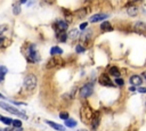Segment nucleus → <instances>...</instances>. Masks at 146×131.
Wrapping results in <instances>:
<instances>
[{
  "instance_id": "1",
  "label": "nucleus",
  "mask_w": 146,
  "mask_h": 131,
  "mask_svg": "<svg viewBox=\"0 0 146 131\" xmlns=\"http://www.w3.org/2000/svg\"><path fill=\"white\" fill-rule=\"evenodd\" d=\"M37 77L34 74H27L25 79H24V87L26 90L29 91H33L37 88Z\"/></svg>"
},
{
  "instance_id": "2",
  "label": "nucleus",
  "mask_w": 146,
  "mask_h": 131,
  "mask_svg": "<svg viewBox=\"0 0 146 131\" xmlns=\"http://www.w3.org/2000/svg\"><path fill=\"white\" fill-rule=\"evenodd\" d=\"M0 107L3 108V109H5V111H7V112L12 113V114H14V115H17L18 118L27 119V116L24 114V113H21L18 109H16L15 107H13V106H9L8 104H6V103H3V102H0Z\"/></svg>"
},
{
  "instance_id": "3",
  "label": "nucleus",
  "mask_w": 146,
  "mask_h": 131,
  "mask_svg": "<svg viewBox=\"0 0 146 131\" xmlns=\"http://www.w3.org/2000/svg\"><path fill=\"white\" fill-rule=\"evenodd\" d=\"M93 90H94L93 84L91 83H87V84L83 85L81 89H80V96H81L82 98H88L89 96H91Z\"/></svg>"
},
{
  "instance_id": "4",
  "label": "nucleus",
  "mask_w": 146,
  "mask_h": 131,
  "mask_svg": "<svg viewBox=\"0 0 146 131\" xmlns=\"http://www.w3.org/2000/svg\"><path fill=\"white\" fill-rule=\"evenodd\" d=\"M53 26L54 30L56 31V34H60L67 30V22H65V21H56V23Z\"/></svg>"
},
{
  "instance_id": "5",
  "label": "nucleus",
  "mask_w": 146,
  "mask_h": 131,
  "mask_svg": "<svg viewBox=\"0 0 146 131\" xmlns=\"http://www.w3.org/2000/svg\"><path fill=\"white\" fill-rule=\"evenodd\" d=\"M27 59L30 62H37L39 61V56H38V53L36 50V46L34 44H31L27 49Z\"/></svg>"
},
{
  "instance_id": "6",
  "label": "nucleus",
  "mask_w": 146,
  "mask_h": 131,
  "mask_svg": "<svg viewBox=\"0 0 146 131\" xmlns=\"http://www.w3.org/2000/svg\"><path fill=\"white\" fill-rule=\"evenodd\" d=\"M99 122H100V113L99 112H95L93 114V118H91V121H90V124H91V129L93 130H96L99 125Z\"/></svg>"
},
{
  "instance_id": "7",
  "label": "nucleus",
  "mask_w": 146,
  "mask_h": 131,
  "mask_svg": "<svg viewBox=\"0 0 146 131\" xmlns=\"http://www.w3.org/2000/svg\"><path fill=\"white\" fill-rule=\"evenodd\" d=\"M134 31L139 34H145L146 33V23L144 22H137L134 25Z\"/></svg>"
},
{
  "instance_id": "8",
  "label": "nucleus",
  "mask_w": 146,
  "mask_h": 131,
  "mask_svg": "<svg viewBox=\"0 0 146 131\" xmlns=\"http://www.w3.org/2000/svg\"><path fill=\"white\" fill-rule=\"evenodd\" d=\"M99 83L102 84V85H105V87H113V83H112V81H111V79L109 78V75H106V74H103V75H100V78H99Z\"/></svg>"
},
{
  "instance_id": "9",
  "label": "nucleus",
  "mask_w": 146,
  "mask_h": 131,
  "mask_svg": "<svg viewBox=\"0 0 146 131\" xmlns=\"http://www.w3.org/2000/svg\"><path fill=\"white\" fill-rule=\"evenodd\" d=\"M130 83L133 87H138V85H142V83H143V78L139 77V75H133V77H130L129 79Z\"/></svg>"
},
{
  "instance_id": "10",
  "label": "nucleus",
  "mask_w": 146,
  "mask_h": 131,
  "mask_svg": "<svg viewBox=\"0 0 146 131\" xmlns=\"http://www.w3.org/2000/svg\"><path fill=\"white\" fill-rule=\"evenodd\" d=\"M107 17L106 14H96V15H93L91 18H90V22L91 23H96V22H99V21H103Z\"/></svg>"
},
{
  "instance_id": "11",
  "label": "nucleus",
  "mask_w": 146,
  "mask_h": 131,
  "mask_svg": "<svg viewBox=\"0 0 146 131\" xmlns=\"http://www.w3.org/2000/svg\"><path fill=\"white\" fill-rule=\"evenodd\" d=\"M57 63H62V59H61V58H58V57H53L49 62H48L47 68H53L55 66H57Z\"/></svg>"
},
{
  "instance_id": "12",
  "label": "nucleus",
  "mask_w": 146,
  "mask_h": 131,
  "mask_svg": "<svg viewBox=\"0 0 146 131\" xmlns=\"http://www.w3.org/2000/svg\"><path fill=\"white\" fill-rule=\"evenodd\" d=\"M127 14L129 16L131 17H135V16H137V14H138V8L136 6H129L127 8Z\"/></svg>"
},
{
  "instance_id": "13",
  "label": "nucleus",
  "mask_w": 146,
  "mask_h": 131,
  "mask_svg": "<svg viewBox=\"0 0 146 131\" xmlns=\"http://www.w3.org/2000/svg\"><path fill=\"white\" fill-rule=\"evenodd\" d=\"M46 123H47L48 125H50L53 129L57 130V131H65L64 127L61 125V124H58V123H55V122H51V121H46Z\"/></svg>"
},
{
  "instance_id": "14",
  "label": "nucleus",
  "mask_w": 146,
  "mask_h": 131,
  "mask_svg": "<svg viewBox=\"0 0 146 131\" xmlns=\"http://www.w3.org/2000/svg\"><path fill=\"white\" fill-rule=\"evenodd\" d=\"M109 73H110V75H112V77H114L115 79L120 78V75H121L120 70H119V68H118L116 66H112V67H111L110 71H109Z\"/></svg>"
},
{
  "instance_id": "15",
  "label": "nucleus",
  "mask_w": 146,
  "mask_h": 131,
  "mask_svg": "<svg viewBox=\"0 0 146 131\" xmlns=\"http://www.w3.org/2000/svg\"><path fill=\"white\" fill-rule=\"evenodd\" d=\"M100 30L104 31V32H109V31H112L113 30V27H112V25H111L110 22L105 21V22H103L102 25H100Z\"/></svg>"
},
{
  "instance_id": "16",
  "label": "nucleus",
  "mask_w": 146,
  "mask_h": 131,
  "mask_svg": "<svg viewBox=\"0 0 146 131\" xmlns=\"http://www.w3.org/2000/svg\"><path fill=\"white\" fill-rule=\"evenodd\" d=\"M62 53H63V50L60 47H53L50 49V55L53 57H55V55H62Z\"/></svg>"
},
{
  "instance_id": "17",
  "label": "nucleus",
  "mask_w": 146,
  "mask_h": 131,
  "mask_svg": "<svg viewBox=\"0 0 146 131\" xmlns=\"http://www.w3.org/2000/svg\"><path fill=\"white\" fill-rule=\"evenodd\" d=\"M67 37L70 38V39H72V40H75L76 38L79 37V31L78 30H71L70 32H69V34H67Z\"/></svg>"
},
{
  "instance_id": "18",
  "label": "nucleus",
  "mask_w": 146,
  "mask_h": 131,
  "mask_svg": "<svg viewBox=\"0 0 146 131\" xmlns=\"http://www.w3.org/2000/svg\"><path fill=\"white\" fill-rule=\"evenodd\" d=\"M8 72V70H7V67L5 66H0V83L3 81V79H5V75L6 73Z\"/></svg>"
},
{
  "instance_id": "19",
  "label": "nucleus",
  "mask_w": 146,
  "mask_h": 131,
  "mask_svg": "<svg viewBox=\"0 0 146 131\" xmlns=\"http://www.w3.org/2000/svg\"><path fill=\"white\" fill-rule=\"evenodd\" d=\"M57 39H58V41H61V42H65L67 39V34L65 32H62L60 34H57Z\"/></svg>"
},
{
  "instance_id": "20",
  "label": "nucleus",
  "mask_w": 146,
  "mask_h": 131,
  "mask_svg": "<svg viewBox=\"0 0 146 131\" xmlns=\"http://www.w3.org/2000/svg\"><path fill=\"white\" fill-rule=\"evenodd\" d=\"M65 125L66 127H70V128H73V127L76 125V121L73 119H69L67 121H65Z\"/></svg>"
},
{
  "instance_id": "21",
  "label": "nucleus",
  "mask_w": 146,
  "mask_h": 131,
  "mask_svg": "<svg viewBox=\"0 0 146 131\" xmlns=\"http://www.w3.org/2000/svg\"><path fill=\"white\" fill-rule=\"evenodd\" d=\"M20 13H21V3L16 2L14 5V15H18Z\"/></svg>"
},
{
  "instance_id": "22",
  "label": "nucleus",
  "mask_w": 146,
  "mask_h": 131,
  "mask_svg": "<svg viewBox=\"0 0 146 131\" xmlns=\"http://www.w3.org/2000/svg\"><path fill=\"white\" fill-rule=\"evenodd\" d=\"M13 121H14V120L9 119V118H5V116H3V119H2V122L5 123L6 125H10V124H13Z\"/></svg>"
},
{
  "instance_id": "23",
  "label": "nucleus",
  "mask_w": 146,
  "mask_h": 131,
  "mask_svg": "<svg viewBox=\"0 0 146 131\" xmlns=\"http://www.w3.org/2000/svg\"><path fill=\"white\" fill-rule=\"evenodd\" d=\"M13 127H15V128H22V122H21L20 120H14Z\"/></svg>"
},
{
  "instance_id": "24",
  "label": "nucleus",
  "mask_w": 146,
  "mask_h": 131,
  "mask_svg": "<svg viewBox=\"0 0 146 131\" xmlns=\"http://www.w3.org/2000/svg\"><path fill=\"white\" fill-rule=\"evenodd\" d=\"M60 118L62 120H65V121H67V120H69V114H67L66 112H62L61 114H60Z\"/></svg>"
},
{
  "instance_id": "25",
  "label": "nucleus",
  "mask_w": 146,
  "mask_h": 131,
  "mask_svg": "<svg viewBox=\"0 0 146 131\" xmlns=\"http://www.w3.org/2000/svg\"><path fill=\"white\" fill-rule=\"evenodd\" d=\"M7 30H8V26H7V25H1V26H0V37H2V34L5 33Z\"/></svg>"
},
{
  "instance_id": "26",
  "label": "nucleus",
  "mask_w": 146,
  "mask_h": 131,
  "mask_svg": "<svg viewBox=\"0 0 146 131\" xmlns=\"http://www.w3.org/2000/svg\"><path fill=\"white\" fill-rule=\"evenodd\" d=\"M75 51L78 54H81V53H83V51H85V48H83L82 46H80V44H78V46L75 47Z\"/></svg>"
},
{
  "instance_id": "27",
  "label": "nucleus",
  "mask_w": 146,
  "mask_h": 131,
  "mask_svg": "<svg viewBox=\"0 0 146 131\" xmlns=\"http://www.w3.org/2000/svg\"><path fill=\"white\" fill-rule=\"evenodd\" d=\"M114 82H115V83H116L118 85H120V87H122V85L124 84V81L122 80V79H120V78L115 79V80H114Z\"/></svg>"
},
{
  "instance_id": "28",
  "label": "nucleus",
  "mask_w": 146,
  "mask_h": 131,
  "mask_svg": "<svg viewBox=\"0 0 146 131\" xmlns=\"http://www.w3.org/2000/svg\"><path fill=\"white\" fill-rule=\"evenodd\" d=\"M5 131H23L22 128H15V127H13V128H6Z\"/></svg>"
},
{
  "instance_id": "29",
  "label": "nucleus",
  "mask_w": 146,
  "mask_h": 131,
  "mask_svg": "<svg viewBox=\"0 0 146 131\" xmlns=\"http://www.w3.org/2000/svg\"><path fill=\"white\" fill-rule=\"evenodd\" d=\"M76 15H78L79 17H83L86 15V12H85V10H83V12H82V10H79V12H76Z\"/></svg>"
},
{
  "instance_id": "30",
  "label": "nucleus",
  "mask_w": 146,
  "mask_h": 131,
  "mask_svg": "<svg viewBox=\"0 0 146 131\" xmlns=\"http://www.w3.org/2000/svg\"><path fill=\"white\" fill-rule=\"evenodd\" d=\"M0 47H5V38L0 37Z\"/></svg>"
},
{
  "instance_id": "31",
  "label": "nucleus",
  "mask_w": 146,
  "mask_h": 131,
  "mask_svg": "<svg viewBox=\"0 0 146 131\" xmlns=\"http://www.w3.org/2000/svg\"><path fill=\"white\" fill-rule=\"evenodd\" d=\"M138 92H140V94H146V88L145 87H140L138 89Z\"/></svg>"
},
{
  "instance_id": "32",
  "label": "nucleus",
  "mask_w": 146,
  "mask_h": 131,
  "mask_svg": "<svg viewBox=\"0 0 146 131\" xmlns=\"http://www.w3.org/2000/svg\"><path fill=\"white\" fill-rule=\"evenodd\" d=\"M87 25H88V23H86V22H85V23H82L81 25H80V30H81V31H82V30H85L86 27H87Z\"/></svg>"
},
{
  "instance_id": "33",
  "label": "nucleus",
  "mask_w": 146,
  "mask_h": 131,
  "mask_svg": "<svg viewBox=\"0 0 146 131\" xmlns=\"http://www.w3.org/2000/svg\"><path fill=\"white\" fill-rule=\"evenodd\" d=\"M129 91H135V87H133V85H131V87L129 88Z\"/></svg>"
},
{
  "instance_id": "34",
  "label": "nucleus",
  "mask_w": 146,
  "mask_h": 131,
  "mask_svg": "<svg viewBox=\"0 0 146 131\" xmlns=\"http://www.w3.org/2000/svg\"><path fill=\"white\" fill-rule=\"evenodd\" d=\"M142 75H143V78L145 79V80H146V73H143V74H142Z\"/></svg>"
},
{
  "instance_id": "35",
  "label": "nucleus",
  "mask_w": 146,
  "mask_h": 131,
  "mask_svg": "<svg viewBox=\"0 0 146 131\" xmlns=\"http://www.w3.org/2000/svg\"><path fill=\"white\" fill-rule=\"evenodd\" d=\"M0 98H1V99H5V97H3V96H2L1 94H0Z\"/></svg>"
},
{
  "instance_id": "36",
  "label": "nucleus",
  "mask_w": 146,
  "mask_h": 131,
  "mask_svg": "<svg viewBox=\"0 0 146 131\" xmlns=\"http://www.w3.org/2000/svg\"><path fill=\"white\" fill-rule=\"evenodd\" d=\"M2 119H3V116H2V115H0V121H2Z\"/></svg>"
},
{
  "instance_id": "37",
  "label": "nucleus",
  "mask_w": 146,
  "mask_h": 131,
  "mask_svg": "<svg viewBox=\"0 0 146 131\" xmlns=\"http://www.w3.org/2000/svg\"><path fill=\"white\" fill-rule=\"evenodd\" d=\"M78 131H87V130H85V129H81V130H78Z\"/></svg>"
},
{
  "instance_id": "38",
  "label": "nucleus",
  "mask_w": 146,
  "mask_h": 131,
  "mask_svg": "<svg viewBox=\"0 0 146 131\" xmlns=\"http://www.w3.org/2000/svg\"><path fill=\"white\" fill-rule=\"evenodd\" d=\"M145 106H146V102H145Z\"/></svg>"
},
{
  "instance_id": "39",
  "label": "nucleus",
  "mask_w": 146,
  "mask_h": 131,
  "mask_svg": "<svg viewBox=\"0 0 146 131\" xmlns=\"http://www.w3.org/2000/svg\"><path fill=\"white\" fill-rule=\"evenodd\" d=\"M0 131H1V129H0Z\"/></svg>"
}]
</instances>
